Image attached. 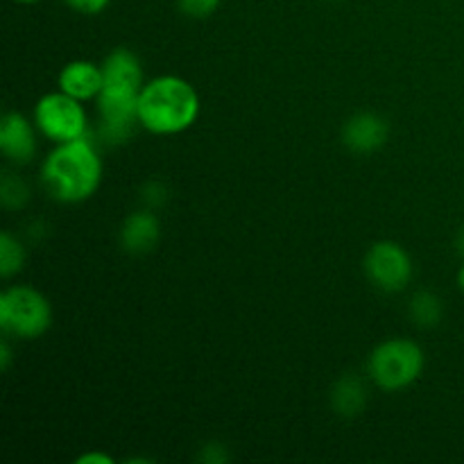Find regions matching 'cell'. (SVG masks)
<instances>
[{
  "label": "cell",
  "instance_id": "603a6c76",
  "mask_svg": "<svg viewBox=\"0 0 464 464\" xmlns=\"http://www.w3.org/2000/svg\"><path fill=\"white\" fill-rule=\"evenodd\" d=\"M458 285H460V290L464 293V266L458 270Z\"/></svg>",
  "mask_w": 464,
  "mask_h": 464
},
{
  "label": "cell",
  "instance_id": "44dd1931",
  "mask_svg": "<svg viewBox=\"0 0 464 464\" xmlns=\"http://www.w3.org/2000/svg\"><path fill=\"white\" fill-rule=\"evenodd\" d=\"M9 365H12V349H9L7 340H3V343H0V367H3V370H9Z\"/></svg>",
  "mask_w": 464,
  "mask_h": 464
},
{
  "label": "cell",
  "instance_id": "277c9868",
  "mask_svg": "<svg viewBox=\"0 0 464 464\" xmlns=\"http://www.w3.org/2000/svg\"><path fill=\"white\" fill-rule=\"evenodd\" d=\"M370 379L376 388L397 392L415 383L424 372V349L406 338H392L381 343L367 362Z\"/></svg>",
  "mask_w": 464,
  "mask_h": 464
},
{
  "label": "cell",
  "instance_id": "d6986e66",
  "mask_svg": "<svg viewBox=\"0 0 464 464\" xmlns=\"http://www.w3.org/2000/svg\"><path fill=\"white\" fill-rule=\"evenodd\" d=\"M68 7H72L75 12L82 14H100L104 7H107L111 0H63Z\"/></svg>",
  "mask_w": 464,
  "mask_h": 464
},
{
  "label": "cell",
  "instance_id": "ba28073f",
  "mask_svg": "<svg viewBox=\"0 0 464 464\" xmlns=\"http://www.w3.org/2000/svg\"><path fill=\"white\" fill-rule=\"evenodd\" d=\"M0 150L14 163H30L36 154L34 125L23 113L9 111L0 122Z\"/></svg>",
  "mask_w": 464,
  "mask_h": 464
},
{
  "label": "cell",
  "instance_id": "5b68a950",
  "mask_svg": "<svg viewBox=\"0 0 464 464\" xmlns=\"http://www.w3.org/2000/svg\"><path fill=\"white\" fill-rule=\"evenodd\" d=\"M53 324V306L30 285H12L0 295V326L14 338H39Z\"/></svg>",
  "mask_w": 464,
  "mask_h": 464
},
{
  "label": "cell",
  "instance_id": "9a60e30c",
  "mask_svg": "<svg viewBox=\"0 0 464 464\" xmlns=\"http://www.w3.org/2000/svg\"><path fill=\"white\" fill-rule=\"evenodd\" d=\"M0 199H3L7 208H23L27 199H30V188H27V184L21 177L7 172L3 181H0Z\"/></svg>",
  "mask_w": 464,
  "mask_h": 464
},
{
  "label": "cell",
  "instance_id": "30bf717a",
  "mask_svg": "<svg viewBox=\"0 0 464 464\" xmlns=\"http://www.w3.org/2000/svg\"><path fill=\"white\" fill-rule=\"evenodd\" d=\"M104 86V71L98 63L89 59H75L66 63L59 72V91L72 95L80 102H86L91 98H98Z\"/></svg>",
  "mask_w": 464,
  "mask_h": 464
},
{
  "label": "cell",
  "instance_id": "ffe728a7",
  "mask_svg": "<svg viewBox=\"0 0 464 464\" xmlns=\"http://www.w3.org/2000/svg\"><path fill=\"white\" fill-rule=\"evenodd\" d=\"M113 458L107 456V453L102 451H91V453H84V456L77 458V464H111Z\"/></svg>",
  "mask_w": 464,
  "mask_h": 464
},
{
  "label": "cell",
  "instance_id": "cb8c5ba5",
  "mask_svg": "<svg viewBox=\"0 0 464 464\" xmlns=\"http://www.w3.org/2000/svg\"><path fill=\"white\" fill-rule=\"evenodd\" d=\"M16 3H21V5H34V3H41V0H16Z\"/></svg>",
  "mask_w": 464,
  "mask_h": 464
},
{
  "label": "cell",
  "instance_id": "7a4b0ae2",
  "mask_svg": "<svg viewBox=\"0 0 464 464\" xmlns=\"http://www.w3.org/2000/svg\"><path fill=\"white\" fill-rule=\"evenodd\" d=\"M41 179L54 199L77 204L89 199L102 181V161L86 139L59 143L41 166Z\"/></svg>",
  "mask_w": 464,
  "mask_h": 464
},
{
  "label": "cell",
  "instance_id": "7402d4cb",
  "mask_svg": "<svg viewBox=\"0 0 464 464\" xmlns=\"http://www.w3.org/2000/svg\"><path fill=\"white\" fill-rule=\"evenodd\" d=\"M456 247H458V252H460L462 256H464V229L460 231V234H458V238H456Z\"/></svg>",
  "mask_w": 464,
  "mask_h": 464
},
{
  "label": "cell",
  "instance_id": "8fae6325",
  "mask_svg": "<svg viewBox=\"0 0 464 464\" xmlns=\"http://www.w3.org/2000/svg\"><path fill=\"white\" fill-rule=\"evenodd\" d=\"M159 238H161V225H159V218L148 208L127 216L121 227V245L130 254L150 252L159 243Z\"/></svg>",
  "mask_w": 464,
  "mask_h": 464
},
{
  "label": "cell",
  "instance_id": "52a82bcc",
  "mask_svg": "<svg viewBox=\"0 0 464 464\" xmlns=\"http://www.w3.org/2000/svg\"><path fill=\"white\" fill-rule=\"evenodd\" d=\"M365 272L376 288L399 293L412 279V261L406 249L392 240H381L370 247L365 256Z\"/></svg>",
  "mask_w": 464,
  "mask_h": 464
},
{
  "label": "cell",
  "instance_id": "e0dca14e",
  "mask_svg": "<svg viewBox=\"0 0 464 464\" xmlns=\"http://www.w3.org/2000/svg\"><path fill=\"white\" fill-rule=\"evenodd\" d=\"M199 460L207 464H222L229 460V451H227L225 444L208 442L207 447L202 449V453H199Z\"/></svg>",
  "mask_w": 464,
  "mask_h": 464
},
{
  "label": "cell",
  "instance_id": "6da1fadb",
  "mask_svg": "<svg viewBox=\"0 0 464 464\" xmlns=\"http://www.w3.org/2000/svg\"><path fill=\"white\" fill-rule=\"evenodd\" d=\"M104 86L98 95L100 130L113 140H127L139 121L143 66L127 48H116L102 63Z\"/></svg>",
  "mask_w": 464,
  "mask_h": 464
},
{
  "label": "cell",
  "instance_id": "3957f363",
  "mask_svg": "<svg viewBox=\"0 0 464 464\" xmlns=\"http://www.w3.org/2000/svg\"><path fill=\"white\" fill-rule=\"evenodd\" d=\"M198 116L199 95L184 77H154L140 91L139 121L152 134H181L198 121Z\"/></svg>",
  "mask_w": 464,
  "mask_h": 464
},
{
  "label": "cell",
  "instance_id": "4fadbf2b",
  "mask_svg": "<svg viewBox=\"0 0 464 464\" xmlns=\"http://www.w3.org/2000/svg\"><path fill=\"white\" fill-rule=\"evenodd\" d=\"M408 313H411L415 324L430 329V326L440 324V320H442V302H440L438 295L421 290V293L412 295L411 304H408Z\"/></svg>",
  "mask_w": 464,
  "mask_h": 464
},
{
  "label": "cell",
  "instance_id": "7c38bea8",
  "mask_svg": "<svg viewBox=\"0 0 464 464\" xmlns=\"http://www.w3.org/2000/svg\"><path fill=\"white\" fill-rule=\"evenodd\" d=\"M331 403H334L335 412L343 417H356L365 411L367 403V390L361 376L347 374L334 385L331 392Z\"/></svg>",
  "mask_w": 464,
  "mask_h": 464
},
{
  "label": "cell",
  "instance_id": "ac0fdd59",
  "mask_svg": "<svg viewBox=\"0 0 464 464\" xmlns=\"http://www.w3.org/2000/svg\"><path fill=\"white\" fill-rule=\"evenodd\" d=\"M168 193H166V186L159 184V181H150V184L143 186V202L148 204L150 208L154 207H161L166 202Z\"/></svg>",
  "mask_w": 464,
  "mask_h": 464
},
{
  "label": "cell",
  "instance_id": "9c48e42d",
  "mask_svg": "<svg viewBox=\"0 0 464 464\" xmlns=\"http://www.w3.org/2000/svg\"><path fill=\"white\" fill-rule=\"evenodd\" d=\"M388 122L372 111L353 113L343 130V140L352 152L370 154L388 140Z\"/></svg>",
  "mask_w": 464,
  "mask_h": 464
},
{
  "label": "cell",
  "instance_id": "2e32d148",
  "mask_svg": "<svg viewBox=\"0 0 464 464\" xmlns=\"http://www.w3.org/2000/svg\"><path fill=\"white\" fill-rule=\"evenodd\" d=\"M222 0H179V9L190 18H207L220 7Z\"/></svg>",
  "mask_w": 464,
  "mask_h": 464
},
{
  "label": "cell",
  "instance_id": "8992f818",
  "mask_svg": "<svg viewBox=\"0 0 464 464\" xmlns=\"http://www.w3.org/2000/svg\"><path fill=\"white\" fill-rule=\"evenodd\" d=\"M34 125L45 139L53 143H71V140L89 136V121L82 102L72 95L57 91L45 93L34 107Z\"/></svg>",
  "mask_w": 464,
  "mask_h": 464
},
{
  "label": "cell",
  "instance_id": "5bb4252c",
  "mask_svg": "<svg viewBox=\"0 0 464 464\" xmlns=\"http://www.w3.org/2000/svg\"><path fill=\"white\" fill-rule=\"evenodd\" d=\"M25 266V247L9 231L0 234V275L3 279L18 275Z\"/></svg>",
  "mask_w": 464,
  "mask_h": 464
}]
</instances>
